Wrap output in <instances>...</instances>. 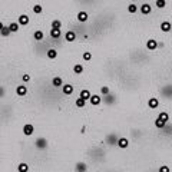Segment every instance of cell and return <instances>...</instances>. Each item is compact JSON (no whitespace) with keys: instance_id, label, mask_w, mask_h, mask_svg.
<instances>
[{"instance_id":"obj_7","label":"cell","mask_w":172,"mask_h":172,"mask_svg":"<svg viewBox=\"0 0 172 172\" xmlns=\"http://www.w3.org/2000/svg\"><path fill=\"white\" fill-rule=\"evenodd\" d=\"M159 29H161V32L169 33L172 30V23H171V22H168V20H165V22H162V23H161Z\"/></svg>"},{"instance_id":"obj_3","label":"cell","mask_w":172,"mask_h":172,"mask_svg":"<svg viewBox=\"0 0 172 172\" xmlns=\"http://www.w3.org/2000/svg\"><path fill=\"white\" fill-rule=\"evenodd\" d=\"M116 145H118V148H121V149H128V148H129V145H131V142H129V139H128V138L122 136V138H118V141H116Z\"/></svg>"},{"instance_id":"obj_28","label":"cell","mask_w":172,"mask_h":172,"mask_svg":"<svg viewBox=\"0 0 172 172\" xmlns=\"http://www.w3.org/2000/svg\"><path fill=\"white\" fill-rule=\"evenodd\" d=\"M32 10H33L34 15H40L42 12H43V7H42L40 4H34V6L32 7Z\"/></svg>"},{"instance_id":"obj_35","label":"cell","mask_w":172,"mask_h":172,"mask_svg":"<svg viewBox=\"0 0 172 172\" xmlns=\"http://www.w3.org/2000/svg\"><path fill=\"white\" fill-rule=\"evenodd\" d=\"M131 1H136V0H131Z\"/></svg>"},{"instance_id":"obj_5","label":"cell","mask_w":172,"mask_h":172,"mask_svg":"<svg viewBox=\"0 0 172 172\" xmlns=\"http://www.w3.org/2000/svg\"><path fill=\"white\" fill-rule=\"evenodd\" d=\"M89 103L92 106H99L100 103H102V96L98 95V93H92V96L89 99Z\"/></svg>"},{"instance_id":"obj_33","label":"cell","mask_w":172,"mask_h":172,"mask_svg":"<svg viewBox=\"0 0 172 172\" xmlns=\"http://www.w3.org/2000/svg\"><path fill=\"white\" fill-rule=\"evenodd\" d=\"M30 79H32V76H30V75H27V73L22 75V81H23V83H27V82H30Z\"/></svg>"},{"instance_id":"obj_1","label":"cell","mask_w":172,"mask_h":172,"mask_svg":"<svg viewBox=\"0 0 172 172\" xmlns=\"http://www.w3.org/2000/svg\"><path fill=\"white\" fill-rule=\"evenodd\" d=\"M16 95L19 98H25L26 95L29 93V89H27V86H26L25 83H22V85H17L16 86Z\"/></svg>"},{"instance_id":"obj_10","label":"cell","mask_w":172,"mask_h":172,"mask_svg":"<svg viewBox=\"0 0 172 172\" xmlns=\"http://www.w3.org/2000/svg\"><path fill=\"white\" fill-rule=\"evenodd\" d=\"M30 171V166L29 164H26V162H19L16 166V172H29Z\"/></svg>"},{"instance_id":"obj_19","label":"cell","mask_w":172,"mask_h":172,"mask_svg":"<svg viewBox=\"0 0 172 172\" xmlns=\"http://www.w3.org/2000/svg\"><path fill=\"white\" fill-rule=\"evenodd\" d=\"M154 123H155V128H156V129H164L168 122H165L164 119H161V118H156Z\"/></svg>"},{"instance_id":"obj_24","label":"cell","mask_w":172,"mask_h":172,"mask_svg":"<svg viewBox=\"0 0 172 172\" xmlns=\"http://www.w3.org/2000/svg\"><path fill=\"white\" fill-rule=\"evenodd\" d=\"M9 27H10L12 33H17L19 29H20V25H19V22H12V23L9 25Z\"/></svg>"},{"instance_id":"obj_16","label":"cell","mask_w":172,"mask_h":172,"mask_svg":"<svg viewBox=\"0 0 172 172\" xmlns=\"http://www.w3.org/2000/svg\"><path fill=\"white\" fill-rule=\"evenodd\" d=\"M75 171L76 172H86L88 171V165L85 164V162H78V164L75 165Z\"/></svg>"},{"instance_id":"obj_29","label":"cell","mask_w":172,"mask_h":172,"mask_svg":"<svg viewBox=\"0 0 172 172\" xmlns=\"http://www.w3.org/2000/svg\"><path fill=\"white\" fill-rule=\"evenodd\" d=\"M50 27H52V29H62V22H60V20H53Z\"/></svg>"},{"instance_id":"obj_31","label":"cell","mask_w":172,"mask_h":172,"mask_svg":"<svg viewBox=\"0 0 172 172\" xmlns=\"http://www.w3.org/2000/svg\"><path fill=\"white\" fill-rule=\"evenodd\" d=\"M155 6L158 9H164L166 6V0H156L155 1Z\"/></svg>"},{"instance_id":"obj_26","label":"cell","mask_w":172,"mask_h":172,"mask_svg":"<svg viewBox=\"0 0 172 172\" xmlns=\"http://www.w3.org/2000/svg\"><path fill=\"white\" fill-rule=\"evenodd\" d=\"M158 118L164 119L165 122H169V113H168V112H165V111H162V112H159V113H158Z\"/></svg>"},{"instance_id":"obj_13","label":"cell","mask_w":172,"mask_h":172,"mask_svg":"<svg viewBox=\"0 0 172 172\" xmlns=\"http://www.w3.org/2000/svg\"><path fill=\"white\" fill-rule=\"evenodd\" d=\"M17 22H19L20 26H27L29 22H30V17L27 16V15H20V16L17 17Z\"/></svg>"},{"instance_id":"obj_30","label":"cell","mask_w":172,"mask_h":172,"mask_svg":"<svg viewBox=\"0 0 172 172\" xmlns=\"http://www.w3.org/2000/svg\"><path fill=\"white\" fill-rule=\"evenodd\" d=\"M82 59L85 62H90V60H92V53H90V52H83Z\"/></svg>"},{"instance_id":"obj_15","label":"cell","mask_w":172,"mask_h":172,"mask_svg":"<svg viewBox=\"0 0 172 172\" xmlns=\"http://www.w3.org/2000/svg\"><path fill=\"white\" fill-rule=\"evenodd\" d=\"M86 102H88V100H85L83 98L78 96V98L75 99V106L79 108V109H83V108H86Z\"/></svg>"},{"instance_id":"obj_18","label":"cell","mask_w":172,"mask_h":172,"mask_svg":"<svg viewBox=\"0 0 172 172\" xmlns=\"http://www.w3.org/2000/svg\"><path fill=\"white\" fill-rule=\"evenodd\" d=\"M62 36V29H52L50 27V37L52 39H59Z\"/></svg>"},{"instance_id":"obj_8","label":"cell","mask_w":172,"mask_h":172,"mask_svg":"<svg viewBox=\"0 0 172 172\" xmlns=\"http://www.w3.org/2000/svg\"><path fill=\"white\" fill-rule=\"evenodd\" d=\"M139 10H141V13H142V15L148 16V15H151V13H152V6H151V4H148V3H143V4L139 7Z\"/></svg>"},{"instance_id":"obj_9","label":"cell","mask_w":172,"mask_h":172,"mask_svg":"<svg viewBox=\"0 0 172 172\" xmlns=\"http://www.w3.org/2000/svg\"><path fill=\"white\" fill-rule=\"evenodd\" d=\"M65 83H63V79L60 78V76H53L52 78V86H55V88H62Z\"/></svg>"},{"instance_id":"obj_34","label":"cell","mask_w":172,"mask_h":172,"mask_svg":"<svg viewBox=\"0 0 172 172\" xmlns=\"http://www.w3.org/2000/svg\"><path fill=\"white\" fill-rule=\"evenodd\" d=\"M100 93L102 95H108L109 93V86H102L100 88Z\"/></svg>"},{"instance_id":"obj_6","label":"cell","mask_w":172,"mask_h":172,"mask_svg":"<svg viewBox=\"0 0 172 172\" xmlns=\"http://www.w3.org/2000/svg\"><path fill=\"white\" fill-rule=\"evenodd\" d=\"M62 90H63V95H65V96H70V95H73L75 86L70 85V83H65V85L62 86Z\"/></svg>"},{"instance_id":"obj_27","label":"cell","mask_w":172,"mask_h":172,"mask_svg":"<svg viewBox=\"0 0 172 172\" xmlns=\"http://www.w3.org/2000/svg\"><path fill=\"white\" fill-rule=\"evenodd\" d=\"M128 12H129V13H132V15H135V13L138 12V6H136V4H135L133 1H132L131 4L128 6Z\"/></svg>"},{"instance_id":"obj_25","label":"cell","mask_w":172,"mask_h":172,"mask_svg":"<svg viewBox=\"0 0 172 172\" xmlns=\"http://www.w3.org/2000/svg\"><path fill=\"white\" fill-rule=\"evenodd\" d=\"M46 55H48V57H49V59H52V60H53V59H56V57H57V50L56 49H49Z\"/></svg>"},{"instance_id":"obj_20","label":"cell","mask_w":172,"mask_h":172,"mask_svg":"<svg viewBox=\"0 0 172 172\" xmlns=\"http://www.w3.org/2000/svg\"><path fill=\"white\" fill-rule=\"evenodd\" d=\"M79 96H81V98H83L85 100H89L90 96H92V92H90L89 89H82L81 92H79Z\"/></svg>"},{"instance_id":"obj_21","label":"cell","mask_w":172,"mask_h":172,"mask_svg":"<svg viewBox=\"0 0 172 172\" xmlns=\"http://www.w3.org/2000/svg\"><path fill=\"white\" fill-rule=\"evenodd\" d=\"M0 32H1V36H3V37H9V36L12 34L10 27H9V26H4L3 23H1V30H0Z\"/></svg>"},{"instance_id":"obj_12","label":"cell","mask_w":172,"mask_h":172,"mask_svg":"<svg viewBox=\"0 0 172 172\" xmlns=\"http://www.w3.org/2000/svg\"><path fill=\"white\" fill-rule=\"evenodd\" d=\"M65 40L67 42V43L75 42V40H76V33H75L73 30H67V32L65 33Z\"/></svg>"},{"instance_id":"obj_22","label":"cell","mask_w":172,"mask_h":172,"mask_svg":"<svg viewBox=\"0 0 172 172\" xmlns=\"http://www.w3.org/2000/svg\"><path fill=\"white\" fill-rule=\"evenodd\" d=\"M36 148H39V149H45V148H48V141L43 139V138H39V139L36 141Z\"/></svg>"},{"instance_id":"obj_14","label":"cell","mask_w":172,"mask_h":172,"mask_svg":"<svg viewBox=\"0 0 172 172\" xmlns=\"http://www.w3.org/2000/svg\"><path fill=\"white\" fill-rule=\"evenodd\" d=\"M146 49L151 50V52L156 50L158 49V42H156L155 39H149V40H146Z\"/></svg>"},{"instance_id":"obj_11","label":"cell","mask_w":172,"mask_h":172,"mask_svg":"<svg viewBox=\"0 0 172 172\" xmlns=\"http://www.w3.org/2000/svg\"><path fill=\"white\" fill-rule=\"evenodd\" d=\"M76 19H78V22H79V23H86V22H88V19H89V15H88V13H86V12H79V13H78V16H76Z\"/></svg>"},{"instance_id":"obj_32","label":"cell","mask_w":172,"mask_h":172,"mask_svg":"<svg viewBox=\"0 0 172 172\" xmlns=\"http://www.w3.org/2000/svg\"><path fill=\"white\" fill-rule=\"evenodd\" d=\"M158 172H171V168H169L168 165H161V166L158 168Z\"/></svg>"},{"instance_id":"obj_23","label":"cell","mask_w":172,"mask_h":172,"mask_svg":"<svg viewBox=\"0 0 172 172\" xmlns=\"http://www.w3.org/2000/svg\"><path fill=\"white\" fill-rule=\"evenodd\" d=\"M43 37H45V33L42 32V30H34V33H33V39L37 42L43 40Z\"/></svg>"},{"instance_id":"obj_4","label":"cell","mask_w":172,"mask_h":172,"mask_svg":"<svg viewBox=\"0 0 172 172\" xmlns=\"http://www.w3.org/2000/svg\"><path fill=\"white\" fill-rule=\"evenodd\" d=\"M146 106L148 109H151V111H155V109H158V106H159V99L158 98H149L146 102Z\"/></svg>"},{"instance_id":"obj_17","label":"cell","mask_w":172,"mask_h":172,"mask_svg":"<svg viewBox=\"0 0 172 172\" xmlns=\"http://www.w3.org/2000/svg\"><path fill=\"white\" fill-rule=\"evenodd\" d=\"M85 72V67L82 63H75L73 65V73L75 75H82Z\"/></svg>"},{"instance_id":"obj_2","label":"cell","mask_w":172,"mask_h":172,"mask_svg":"<svg viewBox=\"0 0 172 172\" xmlns=\"http://www.w3.org/2000/svg\"><path fill=\"white\" fill-rule=\"evenodd\" d=\"M22 132H23L25 136H33V133H34V126H33L32 123H26V125H23V128H22Z\"/></svg>"}]
</instances>
